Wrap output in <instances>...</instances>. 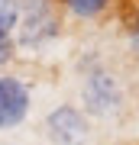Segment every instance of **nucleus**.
<instances>
[{
    "label": "nucleus",
    "instance_id": "f257e3e1",
    "mask_svg": "<svg viewBox=\"0 0 139 145\" xmlns=\"http://www.w3.org/2000/svg\"><path fill=\"white\" fill-rule=\"evenodd\" d=\"M58 7L55 0H20V45L39 48L58 36Z\"/></svg>",
    "mask_w": 139,
    "mask_h": 145
},
{
    "label": "nucleus",
    "instance_id": "f03ea898",
    "mask_svg": "<svg viewBox=\"0 0 139 145\" xmlns=\"http://www.w3.org/2000/svg\"><path fill=\"white\" fill-rule=\"evenodd\" d=\"M81 97H84V106L91 110L94 116H107V113H117L120 103H123V87L120 81L113 78L110 71H91L88 81L81 87Z\"/></svg>",
    "mask_w": 139,
    "mask_h": 145
},
{
    "label": "nucleus",
    "instance_id": "7ed1b4c3",
    "mask_svg": "<svg viewBox=\"0 0 139 145\" xmlns=\"http://www.w3.org/2000/svg\"><path fill=\"white\" fill-rule=\"evenodd\" d=\"M45 135L55 145H81L88 139V119L78 106L62 103L45 116Z\"/></svg>",
    "mask_w": 139,
    "mask_h": 145
},
{
    "label": "nucleus",
    "instance_id": "20e7f679",
    "mask_svg": "<svg viewBox=\"0 0 139 145\" xmlns=\"http://www.w3.org/2000/svg\"><path fill=\"white\" fill-rule=\"evenodd\" d=\"M29 113V90L20 78H0V129L20 126Z\"/></svg>",
    "mask_w": 139,
    "mask_h": 145
},
{
    "label": "nucleus",
    "instance_id": "39448f33",
    "mask_svg": "<svg viewBox=\"0 0 139 145\" xmlns=\"http://www.w3.org/2000/svg\"><path fill=\"white\" fill-rule=\"evenodd\" d=\"M20 26V0H0V42H10Z\"/></svg>",
    "mask_w": 139,
    "mask_h": 145
},
{
    "label": "nucleus",
    "instance_id": "423d86ee",
    "mask_svg": "<svg viewBox=\"0 0 139 145\" xmlns=\"http://www.w3.org/2000/svg\"><path fill=\"white\" fill-rule=\"evenodd\" d=\"M62 3H65L68 13L78 16V20H94V16H100L110 7V0H62Z\"/></svg>",
    "mask_w": 139,
    "mask_h": 145
},
{
    "label": "nucleus",
    "instance_id": "0eeeda50",
    "mask_svg": "<svg viewBox=\"0 0 139 145\" xmlns=\"http://www.w3.org/2000/svg\"><path fill=\"white\" fill-rule=\"evenodd\" d=\"M13 58V42H0V65H7Z\"/></svg>",
    "mask_w": 139,
    "mask_h": 145
},
{
    "label": "nucleus",
    "instance_id": "6e6552de",
    "mask_svg": "<svg viewBox=\"0 0 139 145\" xmlns=\"http://www.w3.org/2000/svg\"><path fill=\"white\" fill-rule=\"evenodd\" d=\"M133 45H136V52H139V23L133 26Z\"/></svg>",
    "mask_w": 139,
    "mask_h": 145
}]
</instances>
